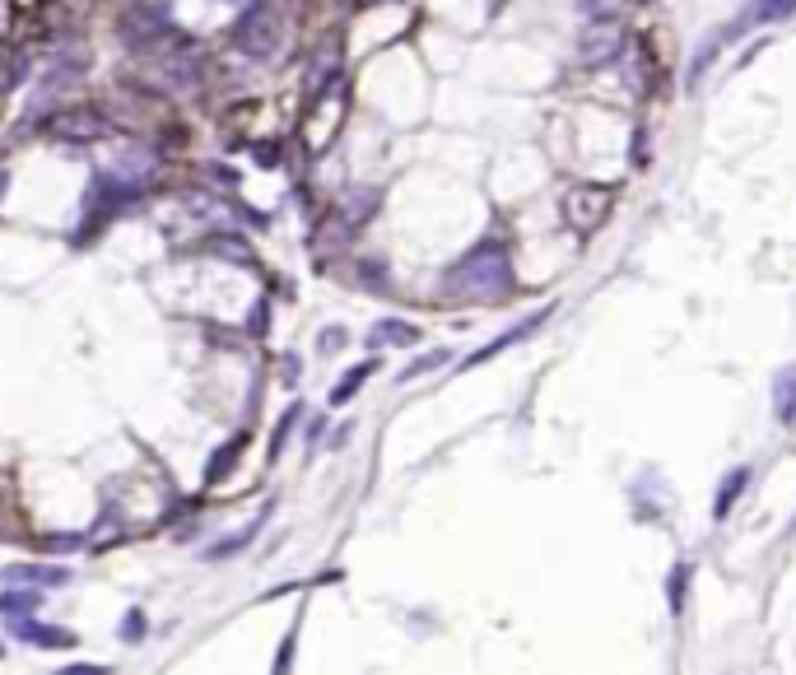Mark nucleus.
Returning <instances> with one entry per match:
<instances>
[{
  "mask_svg": "<svg viewBox=\"0 0 796 675\" xmlns=\"http://www.w3.org/2000/svg\"><path fill=\"white\" fill-rule=\"evenodd\" d=\"M443 289L452 298H471V303H499L513 294V261L503 243H480L471 247L457 266L447 270Z\"/></svg>",
  "mask_w": 796,
  "mask_h": 675,
  "instance_id": "nucleus-1",
  "label": "nucleus"
},
{
  "mask_svg": "<svg viewBox=\"0 0 796 675\" xmlns=\"http://www.w3.org/2000/svg\"><path fill=\"white\" fill-rule=\"evenodd\" d=\"M624 28L615 24V19H592V24L582 28V38H578V61L582 66H592V70H601V66H615L620 61V52H624Z\"/></svg>",
  "mask_w": 796,
  "mask_h": 675,
  "instance_id": "nucleus-2",
  "label": "nucleus"
},
{
  "mask_svg": "<svg viewBox=\"0 0 796 675\" xmlns=\"http://www.w3.org/2000/svg\"><path fill=\"white\" fill-rule=\"evenodd\" d=\"M564 210H568V224L582 233H592L610 210V187H573L564 196Z\"/></svg>",
  "mask_w": 796,
  "mask_h": 675,
  "instance_id": "nucleus-3",
  "label": "nucleus"
},
{
  "mask_svg": "<svg viewBox=\"0 0 796 675\" xmlns=\"http://www.w3.org/2000/svg\"><path fill=\"white\" fill-rule=\"evenodd\" d=\"M796 14V0H750L731 24H722V38L736 42L745 33V28H755V24H778V19H792Z\"/></svg>",
  "mask_w": 796,
  "mask_h": 675,
  "instance_id": "nucleus-4",
  "label": "nucleus"
},
{
  "mask_svg": "<svg viewBox=\"0 0 796 675\" xmlns=\"http://www.w3.org/2000/svg\"><path fill=\"white\" fill-rule=\"evenodd\" d=\"M550 317H554V303H550V308H540V312H531L527 322H517V326H513V331H508V336H499V340H489L485 350H475V354H471V359H466V364H461V368H475V364H485V359H494V354H503V350H513L517 340H527V336H536V331H540V326H545V322H550Z\"/></svg>",
  "mask_w": 796,
  "mask_h": 675,
  "instance_id": "nucleus-5",
  "label": "nucleus"
},
{
  "mask_svg": "<svg viewBox=\"0 0 796 675\" xmlns=\"http://www.w3.org/2000/svg\"><path fill=\"white\" fill-rule=\"evenodd\" d=\"M70 573L52 564H5L0 568V582H38V587H61Z\"/></svg>",
  "mask_w": 796,
  "mask_h": 675,
  "instance_id": "nucleus-6",
  "label": "nucleus"
},
{
  "mask_svg": "<svg viewBox=\"0 0 796 675\" xmlns=\"http://www.w3.org/2000/svg\"><path fill=\"white\" fill-rule=\"evenodd\" d=\"M14 634L24 638V643H33V648H75V634L47 629V624H38V620H14Z\"/></svg>",
  "mask_w": 796,
  "mask_h": 675,
  "instance_id": "nucleus-7",
  "label": "nucleus"
},
{
  "mask_svg": "<svg viewBox=\"0 0 796 675\" xmlns=\"http://www.w3.org/2000/svg\"><path fill=\"white\" fill-rule=\"evenodd\" d=\"M419 331L410 322H401V317H387V322H378L373 331H368V350H382V345H415Z\"/></svg>",
  "mask_w": 796,
  "mask_h": 675,
  "instance_id": "nucleus-8",
  "label": "nucleus"
},
{
  "mask_svg": "<svg viewBox=\"0 0 796 675\" xmlns=\"http://www.w3.org/2000/svg\"><path fill=\"white\" fill-rule=\"evenodd\" d=\"M773 415L783 424H796V364L773 378Z\"/></svg>",
  "mask_w": 796,
  "mask_h": 675,
  "instance_id": "nucleus-9",
  "label": "nucleus"
},
{
  "mask_svg": "<svg viewBox=\"0 0 796 675\" xmlns=\"http://www.w3.org/2000/svg\"><path fill=\"white\" fill-rule=\"evenodd\" d=\"M745 485H750V466H736V471L722 480V489H717V499H713V517H717V522H727V513L736 508V499L745 494Z\"/></svg>",
  "mask_w": 796,
  "mask_h": 675,
  "instance_id": "nucleus-10",
  "label": "nucleus"
},
{
  "mask_svg": "<svg viewBox=\"0 0 796 675\" xmlns=\"http://www.w3.org/2000/svg\"><path fill=\"white\" fill-rule=\"evenodd\" d=\"M266 513H270V508H266ZM266 513H261V517H252V522H247L243 531H233V536L215 540V550H205V559H233V554H238V550H247V545L257 540V531L266 527Z\"/></svg>",
  "mask_w": 796,
  "mask_h": 675,
  "instance_id": "nucleus-11",
  "label": "nucleus"
},
{
  "mask_svg": "<svg viewBox=\"0 0 796 675\" xmlns=\"http://www.w3.org/2000/svg\"><path fill=\"white\" fill-rule=\"evenodd\" d=\"M722 47H727L722 28H717L713 38H703V42H699V52H694V61H689V70H685V84H699V80H703V70H708V61H713Z\"/></svg>",
  "mask_w": 796,
  "mask_h": 675,
  "instance_id": "nucleus-12",
  "label": "nucleus"
},
{
  "mask_svg": "<svg viewBox=\"0 0 796 675\" xmlns=\"http://www.w3.org/2000/svg\"><path fill=\"white\" fill-rule=\"evenodd\" d=\"M373 368H378V364L368 359V364H359V368H354V373H345V378H340L336 387H331V405H345V401H350V396L359 392V387H364L368 378H373Z\"/></svg>",
  "mask_w": 796,
  "mask_h": 675,
  "instance_id": "nucleus-13",
  "label": "nucleus"
},
{
  "mask_svg": "<svg viewBox=\"0 0 796 675\" xmlns=\"http://www.w3.org/2000/svg\"><path fill=\"white\" fill-rule=\"evenodd\" d=\"M447 359H452V354H447V350H433V354H424V359H415V364L405 368V373H401V382H410V378H424V373H433V368H443Z\"/></svg>",
  "mask_w": 796,
  "mask_h": 675,
  "instance_id": "nucleus-14",
  "label": "nucleus"
},
{
  "mask_svg": "<svg viewBox=\"0 0 796 675\" xmlns=\"http://www.w3.org/2000/svg\"><path fill=\"white\" fill-rule=\"evenodd\" d=\"M0 610H5V615H24V610H38V592H0Z\"/></svg>",
  "mask_w": 796,
  "mask_h": 675,
  "instance_id": "nucleus-15",
  "label": "nucleus"
},
{
  "mask_svg": "<svg viewBox=\"0 0 796 675\" xmlns=\"http://www.w3.org/2000/svg\"><path fill=\"white\" fill-rule=\"evenodd\" d=\"M243 447H247V438H233V443H229V452H215V457H210V471H205V480H219V471H229V466H233V457H238Z\"/></svg>",
  "mask_w": 796,
  "mask_h": 675,
  "instance_id": "nucleus-16",
  "label": "nucleus"
},
{
  "mask_svg": "<svg viewBox=\"0 0 796 675\" xmlns=\"http://www.w3.org/2000/svg\"><path fill=\"white\" fill-rule=\"evenodd\" d=\"M298 419H303V405H289V410H284V419H280V429H275V438H270V452H280V447H284V438L294 433V424H298Z\"/></svg>",
  "mask_w": 796,
  "mask_h": 675,
  "instance_id": "nucleus-17",
  "label": "nucleus"
},
{
  "mask_svg": "<svg viewBox=\"0 0 796 675\" xmlns=\"http://www.w3.org/2000/svg\"><path fill=\"white\" fill-rule=\"evenodd\" d=\"M685 582H689V564H675L671 568V610L680 615V606H685Z\"/></svg>",
  "mask_w": 796,
  "mask_h": 675,
  "instance_id": "nucleus-18",
  "label": "nucleus"
},
{
  "mask_svg": "<svg viewBox=\"0 0 796 675\" xmlns=\"http://www.w3.org/2000/svg\"><path fill=\"white\" fill-rule=\"evenodd\" d=\"M582 14H592V19H615V10H620V0H578Z\"/></svg>",
  "mask_w": 796,
  "mask_h": 675,
  "instance_id": "nucleus-19",
  "label": "nucleus"
},
{
  "mask_svg": "<svg viewBox=\"0 0 796 675\" xmlns=\"http://www.w3.org/2000/svg\"><path fill=\"white\" fill-rule=\"evenodd\" d=\"M122 638H126V643H140V638H145V615H140V610H131V615H126Z\"/></svg>",
  "mask_w": 796,
  "mask_h": 675,
  "instance_id": "nucleus-20",
  "label": "nucleus"
},
{
  "mask_svg": "<svg viewBox=\"0 0 796 675\" xmlns=\"http://www.w3.org/2000/svg\"><path fill=\"white\" fill-rule=\"evenodd\" d=\"M345 345V331H326L322 336V350H340Z\"/></svg>",
  "mask_w": 796,
  "mask_h": 675,
  "instance_id": "nucleus-21",
  "label": "nucleus"
},
{
  "mask_svg": "<svg viewBox=\"0 0 796 675\" xmlns=\"http://www.w3.org/2000/svg\"><path fill=\"white\" fill-rule=\"evenodd\" d=\"M66 675H108V666H66Z\"/></svg>",
  "mask_w": 796,
  "mask_h": 675,
  "instance_id": "nucleus-22",
  "label": "nucleus"
}]
</instances>
